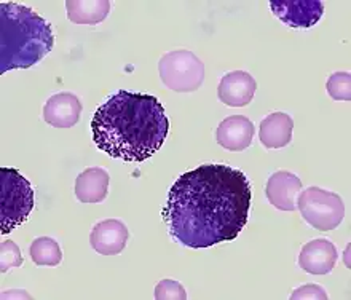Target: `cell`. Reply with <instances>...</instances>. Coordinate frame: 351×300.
Masks as SVG:
<instances>
[{
	"instance_id": "1",
	"label": "cell",
	"mask_w": 351,
	"mask_h": 300,
	"mask_svg": "<svg viewBox=\"0 0 351 300\" xmlns=\"http://www.w3.org/2000/svg\"><path fill=\"white\" fill-rule=\"evenodd\" d=\"M252 186L240 169L208 163L184 173L169 188L162 216L169 235L192 249L237 240L246 227Z\"/></svg>"
},
{
	"instance_id": "13",
	"label": "cell",
	"mask_w": 351,
	"mask_h": 300,
	"mask_svg": "<svg viewBox=\"0 0 351 300\" xmlns=\"http://www.w3.org/2000/svg\"><path fill=\"white\" fill-rule=\"evenodd\" d=\"M82 103L74 93L53 95L43 105V120L55 128H72L79 123Z\"/></svg>"
},
{
	"instance_id": "20",
	"label": "cell",
	"mask_w": 351,
	"mask_h": 300,
	"mask_svg": "<svg viewBox=\"0 0 351 300\" xmlns=\"http://www.w3.org/2000/svg\"><path fill=\"white\" fill-rule=\"evenodd\" d=\"M155 299L157 300H185L187 292L184 286L174 279H162L155 288Z\"/></svg>"
},
{
	"instance_id": "6",
	"label": "cell",
	"mask_w": 351,
	"mask_h": 300,
	"mask_svg": "<svg viewBox=\"0 0 351 300\" xmlns=\"http://www.w3.org/2000/svg\"><path fill=\"white\" fill-rule=\"evenodd\" d=\"M297 208L300 210L306 224L321 232L337 229L345 217L342 198L337 193L319 187H310L300 192L297 198Z\"/></svg>"
},
{
	"instance_id": "15",
	"label": "cell",
	"mask_w": 351,
	"mask_h": 300,
	"mask_svg": "<svg viewBox=\"0 0 351 300\" xmlns=\"http://www.w3.org/2000/svg\"><path fill=\"white\" fill-rule=\"evenodd\" d=\"M110 176L102 168H88L77 176L75 195L82 203H101L109 192Z\"/></svg>"
},
{
	"instance_id": "21",
	"label": "cell",
	"mask_w": 351,
	"mask_h": 300,
	"mask_svg": "<svg viewBox=\"0 0 351 300\" xmlns=\"http://www.w3.org/2000/svg\"><path fill=\"white\" fill-rule=\"evenodd\" d=\"M292 300H326L328 294H326L324 288L319 284H305V286L297 288L291 296Z\"/></svg>"
},
{
	"instance_id": "18",
	"label": "cell",
	"mask_w": 351,
	"mask_h": 300,
	"mask_svg": "<svg viewBox=\"0 0 351 300\" xmlns=\"http://www.w3.org/2000/svg\"><path fill=\"white\" fill-rule=\"evenodd\" d=\"M329 96L335 101L351 99V75L348 72H335L328 79L326 84Z\"/></svg>"
},
{
	"instance_id": "10",
	"label": "cell",
	"mask_w": 351,
	"mask_h": 300,
	"mask_svg": "<svg viewBox=\"0 0 351 300\" xmlns=\"http://www.w3.org/2000/svg\"><path fill=\"white\" fill-rule=\"evenodd\" d=\"M257 90V82L245 71H235L223 75L217 88L221 103L230 108H245L252 101Z\"/></svg>"
},
{
	"instance_id": "11",
	"label": "cell",
	"mask_w": 351,
	"mask_h": 300,
	"mask_svg": "<svg viewBox=\"0 0 351 300\" xmlns=\"http://www.w3.org/2000/svg\"><path fill=\"white\" fill-rule=\"evenodd\" d=\"M339 254L329 240H311L302 248L299 254V267L311 275H328L334 270Z\"/></svg>"
},
{
	"instance_id": "9",
	"label": "cell",
	"mask_w": 351,
	"mask_h": 300,
	"mask_svg": "<svg viewBox=\"0 0 351 300\" xmlns=\"http://www.w3.org/2000/svg\"><path fill=\"white\" fill-rule=\"evenodd\" d=\"M300 192L302 181L289 171H276L271 174L265 187L267 200L280 211H295Z\"/></svg>"
},
{
	"instance_id": "2",
	"label": "cell",
	"mask_w": 351,
	"mask_h": 300,
	"mask_svg": "<svg viewBox=\"0 0 351 300\" xmlns=\"http://www.w3.org/2000/svg\"><path fill=\"white\" fill-rule=\"evenodd\" d=\"M93 141L112 158L143 163L163 147L169 120L155 96L120 90L96 109Z\"/></svg>"
},
{
	"instance_id": "14",
	"label": "cell",
	"mask_w": 351,
	"mask_h": 300,
	"mask_svg": "<svg viewBox=\"0 0 351 300\" xmlns=\"http://www.w3.org/2000/svg\"><path fill=\"white\" fill-rule=\"evenodd\" d=\"M294 120L285 112H273L261 122L259 139L267 149L286 147L292 141Z\"/></svg>"
},
{
	"instance_id": "8",
	"label": "cell",
	"mask_w": 351,
	"mask_h": 300,
	"mask_svg": "<svg viewBox=\"0 0 351 300\" xmlns=\"http://www.w3.org/2000/svg\"><path fill=\"white\" fill-rule=\"evenodd\" d=\"M128 227L119 219H106L93 227L90 235L91 248L102 255H117L126 248Z\"/></svg>"
},
{
	"instance_id": "17",
	"label": "cell",
	"mask_w": 351,
	"mask_h": 300,
	"mask_svg": "<svg viewBox=\"0 0 351 300\" xmlns=\"http://www.w3.org/2000/svg\"><path fill=\"white\" fill-rule=\"evenodd\" d=\"M32 262L38 267H56L62 260V251L60 245L48 236H40L34 240L31 248H29Z\"/></svg>"
},
{
	"instance_id": "5",
	"label": "cell",
	"mask_w": 351,
	"mask_h": 300,
	"mask_svg": "<svg viewBox=\"0 0 351 300\" xmlns=\"http://www.w3.org/2000/svg\"><path fill=\"white\" fill-rule=\"evenodd\" d=\"M158 72L163 85L178 93L197 91L204 82L203 61L189 50H176L163 55L158 62Z\"/></svg>"
},
{
	"instance_id": "3",
	"label": "cell",
	"mask_w": 351,
	"mask_h": 300,
	"mask_svg": "<svg viewBox=\"0 0 351 300\" xmlns=\"http://www.w3.org/2000/svg\"><path fill=\"white\" fill-rule=\"evenodd\" d=\"M53 45L55 34L50 23L24 5L0 3V74L36 66Z\"/></svg>"
},
{
	"instance_id": "4",
	"label": "cell",
	"mask_w": 351,
	"mask_h": 300,
	"mask_svg": "<svg viewBox=\"0 0 351 300\" xmlns=\"http://www.w3.org/2000/svg\"><path fill=\"white\" fill-rule=\"evenodd\" d=\"M36 205L31 182L14 168H0V234L7 235L27 221Z\"/></svg>"
},
{
	"instance_id": "12",
	"label": "cell",
	"mask_w": 351,
	"mask_h": 300,
	"mask_svg": "<svg viewBox=\"0 0 351 300\" xmlns=\"http://www.w3.org/2000/svg\"><path fill=\"white\" fill-rule=\"evenodd\" d=\"M254 133L256 128L250 118L243 115H232L223 118L217 127L216 141L223 149L241 152L251 146Z\"/></svg>"
},
{
	"instance_id": "16",
	"label": "cell",
	"mask_w": 351,
	"mask_h": 300,
	"mask_svg": "<svg viewBox=\"0 0 351 300\" xmlns=\"http://www.w3.org/2000/svg\"><path fill=\"white\" fill-rule=\"evenodd\" d=\"M66 8L69 21L96 26L107 18L112 3L109 0H67Z\"/></svg>"
},
{
	"instance_id": "19",
	"label": "cell",
	"mask_w": 351,
	"mask_h": 300,
	"mask_svg": "<svg viewBox=\"0 0 351 300\" xmlns=\"http://www.w3.org/2000/svg\"><path fill=\"white\" fill-rule=\"evenodd\" d=\"M23 265V255L21 249L18 248V245L14 241H3L0 246V270L2 273L8 272L10 268L21 267Z\"/></svg>"
},
{
	"instance_id": "7",
	"label": "cell",
	"mask_w": 351,
	"mask_h": 300,
	"mask_svg": "<svg viewBox=\"0 0 351 300\" xmlns=\"http://www.w3.org/2000/svg\"><path fill=\"white\" fill-rule=\"evenodd\" d=\"M270 8L278 19L295 29L313 27L324 13L321 0H271Z\"/></svg>"
}]
</instances>
